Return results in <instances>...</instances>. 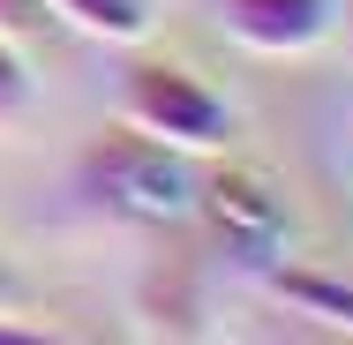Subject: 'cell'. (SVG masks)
Returning a JSON list of instances; mask_svg holds the SVG:
<instances>
[{"instance_id": "6da1fadb", "label": "cell", "mask_w": 353, "mask_h": 345, "mask_svg": "<svg viewBox=\"0 0 353 345\" xmlns=\"http://www.w3.org/2000/svg\"><path fill=\"white\" fill-rule=\"evenodd\" d=\"M83 188L113 218L128 225H181L196 210V173H188V150L143 136V128H113L83 150Z\"/></svg>"}, {"instance_id": "7a4b0ae2", "label": "cell", "mask_w": 353, "mask_h": 345, "mask_svg": "<svg viewBox=\"0 0 353 345\" xmlns=\"http://www.w3.org/2000/svg\"><path fill=\"white\" fill-rule=\"evenodd\" d=\"M121 121L173 143V150H188V158H211V150H225L241 136L233 105L203 75H188L181 61H128L121 68Z\"/></svg>"}, {"instance_id": "3957f363", "label": "cell", "mask_w": 353, "mask_h": 345, "mask_svg": "<svg viewBox=\"0 0 353 345\" xmlns=\"http://www.w3.org/2000/svg\"><path fill=\"white\" fill-rule=\"evenodd\" d=\"M196 210L211 218V233L241 263H271L285 248V196L256 165H218L211 180H196Z\"/></svg>"}, {"instance_id": "277c9868", "label": "cell", "mask_w": 353, "mask_h": 345, "mask_svg": "<svg viewBox=\"0 0 353 345\" xmlns=\"http://www.w3.org/2000/svg\"><path fill=\"white\" fill-rule=\"evenodd\" d=\"M218 30L241 53L263 61H301L339 30V0H218Z\"/></svg>"}, {"instance_id": "5b68a950", "label": "cell", "mask_w": 353, "mask_h": 345, "mask_svg": "<svg viewBox=\"0 0 353 345\" xmlns=\"http://www.w3.org/2000/svg\"><path fill=\"white\" fill-rule=\"evenodd\" d=\"M143 315H150V331H165V338H203V300H196V271L173 255L165 271H150L143 285Z\"/></svg>"}, {"instance_id": "8992f818", "label": "cell", "mask_w": 353, "mask_h": 345, "mask_svg": "<svg viewBox=\"0 0 353 345\" xmlns=\"http://www.w3.org/2000/svg\"><path fill=\"white\" fill-rule=\"evenodd\" d=\"M46 8L98 45H143L150 38V0H46Z\"/></svg>"}, {"instance_id": "52a82bcc", "label": "cell", "mask_w": 353, "mask_h": 345, "mask_svg": "<svg viewBox=\"0 0 353 345\" xmlns=\"http://www.w3.org/2000/svg\"><path fill=\"white\" fill-rule=\"evenodd\" d=\"M271 293H279L285 308L331 323V331H353V285H339V278H323V271H271Z\"/></svg>"}, {"instance_id": "ba28073f", "label": "cell", "mask_w": 353, "mask_h": 345, "mask_svg": "<svg viewBox=\"0 0 353 345\" xmlns=\"http://www.w3.org/2000/svg\"><path fill=\"white\" fill-rule=\"evenodd\" d=\"M30 113V68H23V45L0 30V128H15Z\"/></svg>"}, {"instance_id": "9c48e42d", "label": "cell", "mask_w": 353, "mask_h": 345, "mask_svg": "<svg viewBox=\"0 0 353 345\" xmlns=\"http://www.w3.org/2000/svg\"><path fill=\"white\" fill-rule=\"evenodd\" d=\"M0 30L23 45V38H38L46 30V0H0Z\"/></svg>"}, {"instance_id": "30bf717a", "label": "cell", "mask_w": 353, "mask_h": 345, "mask_svg": "<svg viewBox=\"0 0 353 345\" xmlns=\"http://www.w3.org/2000/svg\"><path fill=\"white\" fill-rule=\"evenodd\" d=\"M15 300H23V278H15L8 263H0V308H15Z\"/></svg>"}, {"instance_id": "8fae6325", "label": "cell", "mask_w": 353, "mask_h": 345, "mask_svg": "<svg viewBox=\"0 0 353 345\" xmlns=\"http://www.w3.org/2000/svg\"><path fill=\"white\" fill-rule=\"evenodd\" d=\"M346 30H353V0H346Z\"/></svg>"}]
</instances>
